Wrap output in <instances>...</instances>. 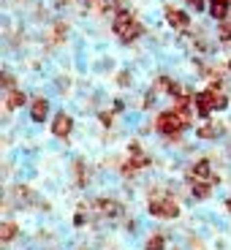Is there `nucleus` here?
I'll list each match as a JSON object with an SVG mask.
<instances>
[{"mask_svg":"<svg viewBox=\"0 0 231 250\" xmlns=\"http://www.w3.org/2000/svg\"><path fill=\"white\" fill-rule=\"evenodd\" d=\"M193 123V109H166L155 117V131L166 136V142H180L182 131Z\"/></svg>","mask_w":231,"mask_h":250,"instance_id":"1","label":"nucleus"},{"mask_svg":"<svg viewBox=\"0 0 231 250\" xmlns=\"http://www.w3.org/2000/svg\"><path fill=\"white\" fill-rule=\"evenodd\" d=\"M17 3H25V0H17Z\"/></svg>","mask_w":231,"mask_h":250,"instance_id":"30","label":"nucleus"},{"mask_svg":"<svg viewBox=\"0 0 231 250\" xmlns=\"http://www.w3.org/2000/svg\"><path fill=\"white\" fill-rule=\"evenodd\" d=\"M65 36H68V22L65 19H57L46 38L52 41V46H60V44H65Z\"/></svg>","mask_w":231,"mask_h":250,"instance_id":"10","label":"nucleus"},{"mask_svg":"<svg viewBox=\"0 0 231 250\" xmlns=\"http://www.w3.org/2000/svg\"><path fill=\"white\" fill-rule=\"evenodd\" d=\"M46 117H49V101H46V98H36L30 104V120H33V123H44Z\"/></svg>","mask_w":231,"mask_h":250,"instance_id":"11","label":"nucleus"},{"mask_svg":"<svg viewBox=\"0 0 231 250\" xmlns=\"http://www.w3.org/2000/svg\"><path fill=\"white\" fill-rule=\"evenodd\" d=\"M14 84H17V82H14V76L8 74V71H3V90H6V93H8V90H17Z\"/></svg>","mask_w":231,"mask_h":250,"instance_id":"21","label":"nucleus"},{"mask_svg":"<svg viewBox=\"0 0 231 250\" xmlns=\"http://www.w3.org/2000/svg\"><path fill=\"white\" fill-rule=\"evenodd\" d=\"M79 3H82V6H84V8H93L95 3H98V0H79Z\"/></svg>","mask_w":231,"mask_h":250,"instance_id":"26","label":"nucleus"},{"mask_svg":"<svg viewBox=\"0 0 231 250\" xmlns=\"http://www.w3.org/2000/svg\"><path fill=\"white\" fill-rule=\"evenodd\" d=\"M218 38L223 41V44H231V19L218 22Z\"/></svg>","mask_w":231,"mask_h":250,"instance_id":"19","label":"nucleus"},{"mask_svg":"<svg viewBox=\"0 0 231 250\" xmlns=\"http://www.w3.org/2000/svg\"><path fill=\"white\" fill-rule=\"evenodd\" d=\"M93 207L101 212V218H117V215H123V207L114 199H98Z\"/></svg>","mask_w":231,"mask_h":250,"instance_id":"9","label":"nucleus"},{"mask_svg":"<svg viewBox=\"0 0 231 250\" xmlns=\"http://www.w3.org/2000/svg\"><path fill=\"white\" fill-rule=\"evenodd\" d=\"M123 109H125V101L117 98V101H114V112H123Z\"/></svg>","mask_w":231,"mask_h":250,"instance_id":"25","label":"nucleus"},{"mask_svg":"<svg viewBox=\"0 0 231 250\" xmlns=\"http://www.w3.org/2000/svg\"><path fill=\"white\" fill-rule=\"evenodd\" d=\"M71 131H74V120H71V114L60 112L55 117V123H52V133H55L57 139H68Z\"/></svg>","mask_w":231,"mask_h":250,"instance_id":"8","label":"nucleus"},{"mask_svg":"<svg viewBox=\"0 0 231 250\" xmlns=\"http://www.w3.org/2000/svg\"><path fill=\"white\" fill-rule=\"evenodd\" d=\"M74 171H76V185H79V188H84V185H87V180H90V174L84 171V163H82V161H76Z\"/></svg>","mask_w":231,"mask_h":250,"instance_id":"20","label":"nucleus"},{"mask_svg":"<svg viewBox=\"0 0 231 250\" xmlns=\"http://www.w3.org/2000/svg\"><path fill=\"white\" fill-rule=\"evenodd\" d=\"M150 163H152V158L147 155V152H144V150L128 152V163H125V166H123V174H125V177H136L139 171H142V169H147Z\"/></svg>","mask_w":231,"mask_h":250,"instance_id":"5","label":"nucleus"},{"mask_svg":"<svg viewBox=\"0 0 231 250\" xmlns=\"http://www.w3.org/2000/svg\"><path fill=\"white\" fill-rule=\"evenodd\" d=\"M152 90H155V93H166V95H177L180 84H177L174 79H169V76H158V79L152 82Z\"/></svg>","mask_w":231,"mask_h":250,"instance_id":"13","label":"nucleus"},{"mask_svg":"<svg viewBox=\"0 0 231 250\" xmlns=\"http://www.w3.org/2000/svg\"><path fill=\"white\" fill-rule=\"evenodd\" d=\"M220 133H223V128H218V125H201V128H196V136L199 139H218Z\"/></svg>","mask_w":231,"mask_h":250,"instance_id":"16","label":"nucleus"},{"mask_svg":"<svg viewBox=\"0 0 231 250\" xmlns=\"http://www.w3.org/2000/svg\"><path fill=\"white\" fill-rule=\"evenodd\" d=\"M226 71H229V74H231V60H229V62H226Z\"/></svg>","mask_w":231,"mask_h":250,"instance_id":"29","label":"nucleus"},{"mask_svg":"<svg viewBox=\"0 0 231 250\" xmlns=\"http://www.w3.org/2000/svg\"><path fill=\"white\" fill-rule=\"evenodd\" d=\"M112 30H114V36L123 41V44H133V41H139V38L144 36V25L139 22L136 17H133L131 11H120V14H114V19H112Z\"/></svg>","mask_w":231,"mask_h":250,"instance_id":"2","label":"nucleus"},{"mask_svg":"<svg viewBox=\"0 0 231 250\" xmlns=\"http://www.w3.org/2000/svg\"><path fill=\"white\" fill-rule=\"evenodd\" d=\"M27 104V95L22 90H8L6 93V112H17Z\"/></svg>","mask_w":231,"mask_h":250,"instance_id":"12","label":"nucleus"},{"mask_svg":"<svg viewBox=\"0 0 231 250\" xmlns=\"http://www.w3.org/2000/svg\"><path fill=\"white\" fill-rule=\"evenodd\" d=\"M166 22H169V27H174V30H188V27H190V17H188L185 11H180V8H174V6H166Z\"/></svg>","mask_w":231,"mask_h":250,"instance_id":"7","label":"nucleus"},{"mask_svg":"<svg viewBox=\"0 0 231 250\" xmlns=\"http://www.w3.org/2000/svg\"><path fill=\"white\" fill-rule=\"evenodd\" d=\"M188 6H190V8H196V11H204V8H207V3H204V0H188Z\"/></svg>","mask_w":231,"mask_h":250,"instance_id":"24","label":"nucleus"},{"mask_svg":"<svg viewBox=\"0 0 231 250\" xmlns=\"http://www.w3.org/2000/svg\"><path fill=\"white\" fill-rule=\"evenodd\" d=\"M98 120H101V123H104V125H106V128H109V125H112V120H114V114L104 109V112H98Z\"/></svg>","mask_w":231,"mask_h":250,"instance_id":"23","label":"nucleus"},{"mask_svg":"<svg viewBox=\"0 0 231 250\" xmlns=\"http://www.w3.org/2000/svg\"><path fill=\"white\" fill-rule=\"evenodd\" d=\"M212 185H215V182L196 180V182H190V193H193V199L204 201V199H210V193H212Z\"/></svg>","mask_w":231,"mask_h":250,"instance_id":"14","label":"nucleus"},{"mask_svg":"<svg viewBox=\"0 0 231 250\" xmlns=\"http://www.w3.org/2000/svg\"><path fill=\"white\" fill-rule=\"evenodd\" d=\"M226 209H229V212H231V199H229V201H226Z\"/></svg>","mask_w":231,"mask_h":250,"instance_id":"28","label":"nucleus"},{"mask_svg":"<svg viewBox=\"0 0 231 250\" xmlns=\"http://www.w3.org/2000/svg\"><path fill=\"white\" fill-rule=\"evenodd\" d=\"M210 3H223V6H231V0H210Z\"/></svg>","mask_w":231,"mask_h":250,"instance_id":"27","label":"nucleus"},{"mask_svg":"<svg viewBox=\"0 0 231 250\" xmlns=\"http://www.w3.org/2000/svg\"><path fill=\"white\" fill-rule=\"evenodd\" d=\"M144 250H166V237L163 234H152L144 245Z\"/></svg>","mask_w":231,"mask_h":250,"instance_id":"18","label":"nucleus"},{"mask_svg":"<svg viewBox=\"0 0 231 250\" xmlns=\"http://www.w3.org/2000/svg\"><path fill=\"white\" fill-rule=\"evenodd\" d=\"M196 180L218 182V177H212V163L207 161V158H201V161H196V166L190 169V174H188V182H196Z\"/></svg>","mask_w":231,"mask_h":250,"instance_id":"6","label":"nucleus"},{"mask_svg":"<svg viewBox=\"0 0 231 250\" xmlns=\"http://www.w3.org/2000/svg\"><path fill=\"white\" fill-rule=\"evenodd\" d=\"M229 11H231V6H223V3H210V17H212L215 22L229 19Z\"/></svg>","mask_w":231,"mask_h":250,"instance_id":"17","label":"nucleus"},{"mask_svg":"<svg viewBox=\"0 0 231 250\" xmlns=\"http://www.w3.org/2000/svg\"><path fill=\"white\" fill-rule=\"evenodd\" d=\"M147 209H150L152 218H161V220H174L177 215H180V204H177V199H171V196H150V204H147Z\"/></svg>","mask_w":231,"mask_h":250,"instance_id":"3","label":"nucleus"},{"mask_svg":"<svg viewBox=\"0 0 231 250\" xmlns=\"http://www.w3.org/2000/svg\"><path fill=\"white\" fill-rule=\"evenodd\" d=\"M19 234V229H17V223L14 220H6V223L0 226V239H3V245H8V242H14V237Z\"/></svg>","mask_w":231,"mask_h":250,"instance_id":"15","label":"nucleus"},{"mask_svg":"<svg viewBox=\"0 0 231 250\" xmlns=\"http://www.w3.org/2000/svg\"><path fill=\"white\" fill-rule=\"evenodd\" d=\"M193 112L199 117H210L215 112V90L212 87H207V90L193 95Z\"/></svg>","mask_w":231,"mask_h":250,"instance_id":"4","label":"nucleus"},{"mask_svg":"<svg viewBox=\"0 0 231 250\" xmlns=\"http://www.w3.org/2000/svg\"><path fill=\"white\" fill-rule=\"evenodd\" d=\"M117 84L120 87H128V84H131V71H123V74L117 76Z\"/></svg>","mask_w":231,"mask_h":250,"instance_id":"22","label":"nucleus"}]
</instances>
